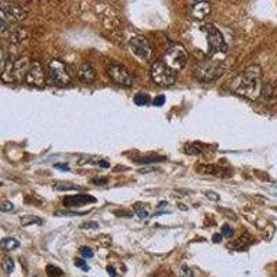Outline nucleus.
I'll return each mask as SVG.
<instances>
[{"mask_svg":"<svg viewBox=\"0 0 277 277\" xmlns=\"http://www.w3.org/2000/svg\"><path fill=\"white\" fill-rule=\"evenodd\" d=\"M161 160H165L164 157H157V155H151V157H143V158H137L136 164H153V162H160Z\"/></svg>","mask_w":277,"mask_h":277,"instance_id":"19","label":"nucleus"},{"mask_svg":"<svg viewBox=\"0 0 277 277\" xmlns=\"http://www.w3.org/2000/svg\"><path fill=\"white\" fill-rule=\"evenodd\" d=\"M107 272H108V275H110L111 277H116V272L112 266H108V268H107Z\"/></svg>","mask_w":277,"mask_h":277,"instance_id":"38","label":"nucleus"},{"mask_svg":"<svg viewBox=\"0 0 277 277\" xmlns=\"http://www.w3.org/2000/svg\"><path fill=\"white\" fill-rule=\"evenodd\" d=\"M97 227H98L97 222H86V223L81 226V229H97Z\"/></svg>","mask_w":277,"mask_h":277,"instance_id":"34","label":"nucleus"},{"mask_svg":"<svg viewBox=\"0 0 277 277\" xmlns=\"http://www.w3.org/2000/svg\"><path fill=\"white\" fill-rule=\"evenodd\" d=\"M129 47L132 53L135 54L136 57H139L140 60H148L151 57V45L147 40V38H144L142 35H137L129 40Z\"/></svg>","mask_w":277,"mask_h":277,"instance_id":"10","label":"nucleus"},{"mask_svg":"<svg viewBox=\"0 0 277 277\" xmlns=\"http://www.w3.org/2000/svg\"><path fill=\"white\" fill-rule=\"evenodd\" d=\"M54 168H56V169H61V171H68V169H70V165H68V164H54Z\"/></svg>","mask_w":277,"mask_h":277,"instance_id":"35","label":"nucleus"},{"mask_svg":"<svg viewBox=\"0 0 277 277\" xmlns=\"http://www.w3.org/2000/svg\"><path fill=\"white\" fill-rule=\"evenodd\" d=\"M19 247V241L18 240L13 239V237H6L0 241V248L4 250V251H11V250H15Z\"/></svg>","mask_w":277,"mask_h":277,"instance_id":"15","label":"nucleus"},{"mask_svg":"<svg viewBox=\"0 0 277 277\" xmlns=\"http://www.w3.org/2000/svg\"><path fill=\"white\" fill-rule=\"evenodd\" d=\"M6 67V60H4V56H3V52L0 49V70H3Z\"/></svg>","mask_w":277,"mask_h":277,"instance_id":"36","label":"nucleus"},{"mask_svg":"<svg viewBox=\"0 0 277 277\" xmlns=\"http://www.w3.org/2000/svg\"><path fill=\"white\" fill-rule=\"evenodd\" d=\"M133 101H135L136 105L143 107V105H147V104L151 101V98H150V96H148L147 93H137V94L133 97Z\"/></svg>","mask_w":277,"mask_h":277,"instance_id":"16","label":"nucleus"},{"mask_svg":"<svg viewBox=\"0 0 277 277\" xmlns=\"http://www.w3.org/2000/svg\"><path fill=\"white\" fill-rule=\"evenodd\" d=\"M3 269L7 275H10L14 271V261L11 258H6L3 261Z\"/></svg>","mask_w":277,"mask_h":277,"instance_id":"23","label":"nucleus"},{"mask_svg":"<svg viewBox=\"0 0 277 277\" xmlns=\"http://www.w3.org/2000/svg\"><path fill=\"white\" fill-rule=\"evenodd\" d=\"M165 101H167L165 96H162V94H158V96L155 97L154 100H153V105H155V107H162V105L165 104Z\"/></svg>","mask_w":277,"mask_h":277,"instance_id":"26","label":"nucleus"},{"mask_svg":"<svg viewBox=\"0 0 277 277\" xmlns=\"http://www.w3.org/2000/svg\"><path fill=\"white\" fill-rule=\"evenodd\" d=\"M135 212L137 213V216H139V218H142V219H147V218H150V213H148L147 209H144V208H143L142 204H136Z\"/></svg>","mask_w":277,"mask_h":277,"instance_id":"22","label":"nucleus"},{"mask_svg":"<svg viewBox=\"0 0 277 277\" xmlns=\"http://www.w3.org/2000/svg\"><path fill=\"white\" fill-rule=\"evenodd\" d=\"M93 183L94 185H98V186H104V185H107L108 183V179L107 178H93Z\"/></svg>","mask_w":277,"mask_h":277,"instance_id":"31","label":"nucleus"},{"mask_svg":"<svg viewBox=\"0 0 277 277\" xmlns=\"http://www.w3.org/2000/svg\"><path fill=\"white\" fill-rule=\"evenodd\" d=\"M31 61L28 57L14 58L10 57L6 61V67H4V75L3 78L7 82H13V81H25L26 74L31 68Z\"/></svg>","mask_w":277,"mask_h":277,"instance_id":"3","label":"nucleus"},{"mask_svg":"<svg viewBox=\"0 0 277 277\" xmlns=\"http://www.w3.org/2000/svg\"><path fill=\"white\" fill-rule=\"evenodd\" d=\"M222 236L225 237H232L233 236V229L229 225L222 226Z\"/></svg>","mask_w":277,"mask_h":277,"instance_id":"29","label":"nucleus"},{"mask_svg":"<svg viewBox=\"0 0 277 277\" xmlns=\"http://www.w3.org/2000/svg\"><path fill=\"white\" fill-rule=\"evenodd\" d=\"M81 255H82L84 258H92V257L94 255V252L92 251L89 247H81Z\"/></svg>","mask_w":277,"mask_h":277,"instance_id":"27","label":"nucleus"},{"mask_svg":"<svg viewBox=\"0 0 277 277\" xmlns=\"http://www.w3.org/2000/svg\"><path fill=\"white\" fill-rule=\"evenodd\" d=\"M100 167L108 168V167H110V164H108V162H107V161H101V162H100Z\"/></svg>","mask_w":277,"mask_h":277,"instance_id":"39","label":"nucleus"},{"mask_svg":"<svg viewBox=\"0 0 277 277\" xmlns=\"http://www.w3.org/2000/svg\"><path fill=\"white\" fill-rule=\"evenodd\" d=\"M0 211L1 212H11V211H14V204L10 201H1L0 202Z\"/></svg>","mask_w":277,"mask_h":277,"instance_id":"24","label":"nucleus"},{"mask_svg":"<svg viewBox=\"0 0 277 277\" xmlns=\"http://www.w3.org/2000/svg\"><path fill=\"white\" fill-rule=\"evenodd\" d=\"M42 223H43L42 219H39L38 216H32V215H28V216H22V218H21V225L22 226L42 225Z\"/></svg>","mask_w":277,"mask_h":277,"instance_id":"18","label":"nucleus"},{"mask_svg":"<svg viewBox=\"0 0 277 277\" xmlns=\"http://www.w3.org/2000/svg\"><path fill=\"white\" fill-rule=\"evenodd\" d=\"M218 168L216 167H202V174H211V175H216L218 172Z\"/></svg>","mask_w":277,"mask_h":277,"instance_id":"32","label":"nucleus"},{"mask_svg":"<svg viewBox=\"0 0 277 277\" xmlns=\"http://www.w3.org/2000/svg\"><path fill=\"white\" fill-rule=\"evenodd\" d=\"M212 241H213V243H216V244H218V243H220V241H222V234H213Z\"/></svg>","mask_w":277,"mask_h":277,"instance_id":"37","label":"nucleus"},{"mask_svg":"<svg viewBox=\"0 0 277 277\" xmlns=\"http://www.w3.org/2000/svg\"><path fill=\"white\" fill-rule=\"evenodd\" d=\"M47 77L57 86H67L71 82V78L67 72L65 64L60 60H52L47 65Z\"/></svg>","mask_w":277,"mask_h":277,"instance_id":"7","label":"nucleus"},{"mask_svg":"<svg viewBox=\"0 0 277 277\" xmlns=\"http://www.w3.org/2000/svg\"><path fill=\"white\" fill-rule=\"evenodd\" d=\"M211 3L208 1H195L190 6V15L195 19H204L206 15L211 14Z\"/></svg>","mask_w":277,"mask_h":277,"instance_id":"12","label":"nucleus"},{"mask_svg":"<svg viewBox=\"0 0 277 277\" xmlns=\"http://www.w3.org/2000/svg\"><path fill=\"white\" fill-rule=\"evenodd\" d=\"M10 28V22L7 21V18L3 15V13L0 11V32H6Z\"/></svg>","mask_w":277,"mask_h":277,"instance_id":"25","label":"nucleus"},{"mask_svg":"<svg viewBox=\"0 0 277 277\" xmlns=\"http://www.w3.org/2000/svg\"><path fill=\"white\" fill-rule=\"evenodd\" d=\"M179 277H194L193 271H191L190 268H187V266H182L181 275H179Z\"/></svg>","mask_w":277,"mask_h":277,"instance_id":"28","label":"nucleus"},{"mask_svg":"<svg viewBox=\"0 0 277 277\" xmlns=\"http://www.w3.org/2000/svg\"><path fill=\"white\" fill-rule=\"evenodd\" d=\"M151 78L160 86H171L176 81V72L171 70L162 60H158L151 67Z\"/></svg>","mask_w":277,"mask_h":277,"instance_id":"6","label":"nucleus"},{"mask_svg":"<svg viewBox=\"0 0 277 277\" xmlns=\"http://www.w3.org/2000/svg\"><path fill=\"white\" fill-rule=\"evenodd\" d=\"M46 271H47V275H49V277H60L64 275L63 271H61L60 268H56V266H53V265H49Z\"/></svg>","mask_w":277,"mask_h":277,"instance_id":"21","label":"nucleus"},{"mask_svg":"<svg viewBox=\"0 0 277 277\" xmlns=\"http://www.w3.org/2000/svg\"><path fill=\"white\" fill-rule=\"evenodd\" d=\"M78 77L81 81H84L86 84H92L96 79V71L94 68L89 64H82L78 68Z\"/></svg>","mask_w":277,"mask_h":277,"instance_id":"14","label":"nucleus"},{"mask_svg":"<svg viewBox=\"0 0 277 277\" xmlns=\"http://www.w3.org/2000/svg\"><path fill=\"white\" fill-rule=\"evenodd\" d=\"M0 185H1V183H0Z\"/></svg>","mask_w":277,"mask_h":277,"instance_id":"40","label":"nucleus"},{"mask_svg":"<svg viewBox=\"0 0 277 277\" xmlns=\"http://www.w3.org/2000/svg\"><path fill=\"white\" fill-rule=\"evenodd\" d=\"M202 32L205 33L208 42V56H213L216 53L227 52V45L225 43V38L216 26L205 25L202 28Z\"/></svg>","mask_w":277,"mask_h":277,"instance_id":"4","label":"nucleus"},{"mask_svg":"<svg viewBox=\"0 0 277 277\" xmlns=\"http://www.w3.org/2000/svg\"><path fill=\"white\" fill-rule=\"evenodd\" d=\"M225 72V63L219 58L208 56L205 60H201L194 70V75L202 82H212Z\"/></svg>","mask_w":277,"mask_h":277,"instance_id":"2","label":"nucleus"},{"mask_svg":"<svg viewBox=\"0 0 277 277\" xmlns=\"http://www.w3.org/2000/svg\"><path fill=\"white\" fill-rule=\"evenodd\" d=\"M232 91L248 100H257L262 93V70L250 65L232 82Z\"/></svg>","mask_w":277,"mask_h":277,"instance_id":"1","label":"nucleus"},{"mask_svg":"<svg viewBox=\"0 0 277 277\" xmlns=\"http://www.w3.org/2000/svg\"><path fill=\"white\" fill-rule=\"evenodd\" d=\"M0 11L3 13V15L6 17L10 24L22 21L28 14V10L25 7L19 6L17 3H7V1L0 3Z\"/></svg>","mask_w":277,"mask_h":277,"instance_id":"9","label":"nucleus"},{"mask_svg":"<svg viewBox=\"0 0 277 277\" xmlns=\"http://www.w3.org/2000/svg\"><path fill=\"white\" fill-rule=\"evenodd\" d=\"M89 202H96V198L89 194H77V195H70L64 198V205L68 208H77V206L85 205Z\"/></svg>","mask_w":277,"mask_h":277,"instance_id":"13","label":"nucleus"},{"mask_svg":"<svg viewBox=\"0 0 277 277\" xmlns=\"http://www.w3.org/2000/svg\"><path fill=\"white\" fill-rule=\"evenodd\" d=\"M107 74L108 77L115 82V84L121 85V86H126L130 88L133 86V78L130 75V72L128 71V68H125L123 65L119 64H111L107 68Z\"/></svg>","mask_w":277,"mask_h":277,"instance_id":"8","label":"nucleus"},{"mask_svg":"<svg viewBox=\"0 0 277 277\" xmlns=\"http://www.w3.org/2000/svg\"><path fill=\"white\" fill-rule=\"evenodd\" d=\"M25 82L31 86H38V88H42L45 85V72L39 61H32L31 68L26 74Z\"/></svg>","mask_w":277,"mask_h":277,"instance_id":"11","label":"nucleus"},{"mask_svg":"<svg viewBox=\"0 0 277 277\" xmlns=\"http://www.w3.org/2000/svg\"><path fill=\"white\" fill-rule=\"evenodd\" d=\"M205 197L211 201H219V194L215 193V191H206Z\"/></svg>","mask_w":277,"mask_h":277,"instance_id":"33","label":"nucleus"},{"mask_svg":"<svg viewBox=\"0 0 277 277\" xmlns=\"http://www.w3.org/2000/svg\"><path fill=\"white\" fill-rule=\"evenodd\" d=\"M75 266H77V268H81L84 272L89 271V266L86 265V262H85L84 259H75Z\"/></svg>","mask_w":277,"mask_h":277,"instance_id":"30","label":"nucleus"},{"mask_svg":"<svg viewBox=\"0 0 277 277\" xmlns=\"http://www.w3.org/2000/svg\"><path fill=\"white\" fill-rule=\"evenodd\" d=\"M251 243V236L250 234H244V236H241L236 243H234V248L236 250H244L247 245Z\"/></svg>","mask_w":277,"mask_h":277,"instance_id":"17","label":"nucleus"},{"mask_svg":"<svg viewBox=\"0 0 277 277\" xmlns=\"http://www.w3.org/2000/svg\"><path fill=\"white\" fill-rule=\"evenodd\" d=\"M79 187L75 185H70V183H58L54 186V190L57 191H70V190H78Z\"/></svg>","mask_w":277,"mask_h":277,"instance_id":"20","label":"nucleus"},{"mask_svg":"<svg viewBox=\"0 0 277 277\" xmlns=\"http://www.w3.org/2000/svg\"><path fill=\"white\" fill-rule=\"evenodd\" d=\"M162 61L175 72L185 68L187 64V53L185 47L182 45H171L164 54Z\"/></svg>","mask_w":277,"mask_h":277,"instance_id":"5","label":"nucleus"}]
</instances>
